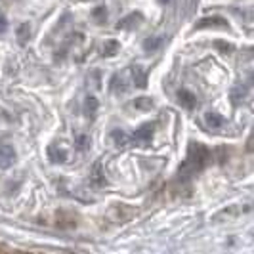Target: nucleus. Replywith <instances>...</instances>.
I'll return each mask as SVG.
<instances>
[{
	"instance_id": "1",
	"label": "nucleus",
	"mask_w": 254,
	"mask_h": 254,
	"mask_svg": "<svg viewBox=\"0 0 254 254\" xmlns=\"http://www.w3.org/2000/svg\"><path fill=\"white\" fill-rule=\"evenodd\" d=\"M208 161H210V151H208L206 147H203V145L195 143V145L190 147V155H188L186 163L182 165L180 174H182V176H191V174L199 172Z\"/></svg>"
},
{
	"instance_id": "2",
	"label": "nucleus",
	"mask_w": 254,
	"mask_h": 254,
	"mask_svg": "<svg viewBox=\"0 0 254 254\" xmlns=\"http://www.w3.org/2000/svg\"><path fill=\"white\" fill-rule=\"evenodd\" d=\"M151 136H153V125H143V127H140L128 138V141L138 143V145H145V143H149Z\"/></svg>"
},
{
	"instance_id": "3",
	"label": "nucleus",
	"mask_w": 254,
	"mask_h": 254,
	"mask_svg": "<svg viewBox=\"0 0 254 254\" xmlns=\"http://www.w3.org/2000/svg\"><path fill=\"white\" fill-rule=\"evenodd\" d=\"M228 27V21L220 15H210V17H203L201 21L195 23V29H204V27Z\"/></svg>"
},
{
	"instance_id": "4",
	"label": "nucleus",
	"mask_w": 254,
	"mask_h": 254,
	"mask_svg": "<svg viewBox=\"0 0 254 254\" xmlns=\"http://www.w3.org/2000/svg\"><path fill=\"white\" fill-rule=\"evenodd\" d=\"M13 157H15V153L10 145H2L0 147V168H8V166L13 163Z\"/></svg>"
},
{
	"instance_id": "5",
	"label": "nucleus",
	"mask_w": 254,
	"mask_h": 254,
	"mask_svg": "<svg viewBox=\"0 0 254 254\" xmlns=\"http://www.w3.org/2000/svg\"><path fill=\"white\" fill-rule=\"evenodd\" d=\"M178 102L186 107V109H193L195 105H197V100H195V96L191 94L190 90H180L178 92Z\"/></svg>"
},
{
	"instance_id": "6",
	"label": "nucleus",
	"mask_w": 254,
	"mask_h": 254,
	"mask_svg": "<svg viewBox=\"0 0 254 254\" xmlns=\"http://www.w3.org/2000/svg\"><path fill=\"white\" fill-rule=\"evenodd\" d=\"M132 78H134V84L138 88H145L147 86V75H145V71L141 67H134L132 69Z\"/></svg>"
},
{
	"instance_id": "7",
	"label": "nucleus",
	"mask_w": 254,
	"mask_h": 254,
	"mask_svg": "<svg viewBox=\"0 0 254 254\" xmlns=\"http://www.w3.org/2000/svg\"><path fill=\"white\" fill-rule=\"evenodd\" d=\"M204 121L210 128H222V125H224V117L218 113H206Z\"/></svg>"
},
{
	"instance_id": "8",
	"label": "nucleus",
	"mask_w": 254,
	"mask_h": 254,
	"mask_svg": "<svg viewBox=\"0 0 254 254\" xmlns=\"http://www.w3.org/2000/svg\"><path fill=\"white\" fill-rule=\"evenodd\" d=\"M92 19H94L98 25L105 23V19H107V10H105L103 6H98V8H94V10H92Z\"/></svg>"
},
{
	"instance_id": "9",
	"label": "nucleus",
	"mask_w": 254,
	"mask_h": 254,
	"mask_svg": "<svg viewBox=\"0 0 254 254\" xmlns=\"http://www.w3.org/2000/svg\"><path fill=\"white\" fill-rule=\"evenodd\" d=\"M136 21H138V23L141 21V13L136 12V13H130V15H127L123 21H119V23H117V29H125L127 25H132V23H136Z\"/></svg>"
},
{
	"instance_id": "10",
	"label": "nucleus",
	"mask_w": 254,
	"mask_h": 254,
	"mask_svg": "<svg viewBox=\"0 0 254 254\" xmlns=\"http://www.w3.org/2000/svg\"><path fill=\"white\" fill-rule=\"evenodd\" d=\"M163 44V38L161 37H155V38H147L145 42H143V50L145 52H155L159 50V46Z\"/></svg>"
},
{
	"instance_id": "11",
	"label": "nucleus",
	"mask_w": 254,
	"mask_h": 254,
	"mask_svg": "<svg viewBox=\"0 0 254 254\" xmlns=\"http://www.w3.org/2000/svg\"><path fill=\"white\" fill-rule=\"evenodd\" d=\"M29 37H31L29 25H27V23H21V25L17 27V40H19V44H27Z\"/></svg>"
},
{
	"instance_id": "12",
	"label": "nucleus",
	"mask_w": 254,
	"mask_h": 254,
	"mask_svg": "<svg viewBox=\"0 0 254 254\" xmlns=\"http://www.w3.org/2000/svg\"><path fill=\"white\" fill-rule=\"evenodd\" d=\"M48 155H50V159L54 161V163H64L65 157H67L62 149H58V151H56V147H50V149H48Z\"/></svg>"
},
{
	"instance_id": "13",
	"label": "nucleus",
	"mask_w": 254,
	"mask_h": 254,
	"mask_svg": "<svg viewBox=\"0 0 254 254\" xmlns=\"http://www.w3.org/2000/svg\"><path fill=\"white\" fill-rule=\"evenodd\" d=\"M119 46H121V44H119V42H117V40H109V42H107V44H105V48H103V56H113V54H117V52H119Z\"/></svg>"
},
{
	"instance_id": "14",
	"label": "nucleus",
	"mask_w": 254,
	"mask_h": 254,
	"mask_svg": "<svg viewBox=\"0 0 254 254\" xmlns=\"http://www.w3.org/2000/svg\"><path fill=\"white\" fill-rule=\"evenodd\" d=\"M111 136H113V140L117 141V145H125V143H128V136L123 132V130H115Z\"/></svg>"
},
{
	"instance_id": "15",
	"label": "nucleus",
	"mask_w": 254,
	"mask_h": 254,
	"mask_svg": "<svg viewBox=\"0 0 254 254\" xmlns=\"http://www.w3.org/2000/svg\"><path fill=\"white\" fill-rule=\"evenodd\" d=\"M134 105H136V107H140V109H149V107L153 105V102L149 100V98H140V100H136V102H134Z\"/></svg>"
},
{
	"instance_id": "16",
	"label": "nucleus",
	"mask_w": 254,
	"mask_h": 254,
	"mask_svg": "<svg viewBox=\"0 0 254 254\" xmlns=\"http://www.w3.org/2000/svg\"><path fill=\"white\" fill-rule=\"evenodd\" d=\"M96 109H98L96 98H88V100H86V111H90V115H94L96 113Z\"/></svg>"
},
{
	"instance_id": "17",
	"label": "nucleus",
	"mask_w": 254,
	"mask_h": 254,
	"mask_svg": "<svg viewBox=\"0 0 254 254\" xmlns=\"http://www.w3.org/2000/svg\"><path fill=\"white\" fill-rule=\"evenodd\" d=\"M216 46H218V50L226 52V54H229V52L233 50V48H231V44H229V42H224V40H216Z\"/></svg>"
},
{
	"instance_id": "18",
	"label": "nucleus",
	"mask_w": 254,
	"mask_h": 254,
	"mask_svg": "<svg viewBox=\"0 0 254 254\" xmlns=\"http://www.w3.org/2000/svg\"><path fill=\"white\" fill-rule=\"evenodd\" d=\"M86 143H88V138H86V136H80V138L76 140V145H78V149H84V147H86Z\"/></svg>"
},
{
	"instance_id": "19",
	"label": "nucleus",
	"mask_w": 254,
	"mask_h": 254,
	"mask_svg": "<svg viewBox=\"0 0 254 254\" xmlns=\"http://www.w3.org/2000/svg\"><path fill=\"white\" fill-rule=\"evenodd\" d=\"M6 29H8V21L0 15V35H4V33H6Z\"/></svg>"
},
{
	"instance_id": "20",
	"label": "nucleus",
	"mask_w": 254,
	"mask_h": 254,
	"mask_svg": "<svg viewBox=\"0 0 254 254\" xmlns=\"http://www.w3.org/2000/svg\"><path fill=\"white\" fill-rule=\"evenodd\" d=\"M161 2H163V4H166V2H168V0H161Z\"/></svg>"
}]
</instances>
